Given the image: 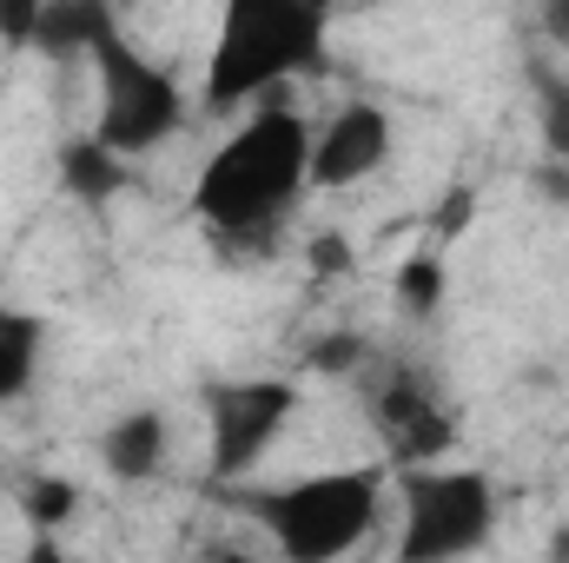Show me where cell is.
<instances>
[{
  "label": "cell",
  "instance_id": "cell-16",
  "mask_svg": "<svg viewBox=\"0 0 569 563\" xmlns=\"http://www.w3.org/2000/svg\"><path fill=\"white\" fill-rule=\"evenodd\" d=\"M305 365H311V372H338V378H351V372L371 365V338H358V332H325V338H311Z\"/></svg>",
  "mask_w": 569,
  "mask_h": 563
},
{
  "label": "cell",
  "instance_id": "cell-2",
  "mask_svg": "<svg viewBox=\"0 0 569 563\" xmlns=\"http://www.w3.org/2000/svg\"><path fill=\"white\" fill-rule=\"evenodd\" d=\"M325 67V13L305 0H219V33L206 53L199 107L232 120L239 107L266 100L284 80Z\"/></svg>",
  "mask_w": 569,
  "mask_h": 563
},
{
  "label": "cell",
  "instance_id": "cell-8",
  "mask_svg": "<svg viewBox=\"0 0 569 563\" xmlns=\"http://www.w3.org/2000/svg\"><path fill=\"white\" fill-rule=\"evenodd\" d=\"M391 113L378 100H345L325 127H311V192H345L358 179H371L391 159Z\"/></svg>",
  "mask_w": 569,
  "mask_h": 563
},
{
  "label": "cell",
  "instance_id": "cell-24",
  "mask_svg": "<svg viewBox=\"0 0 569 563\" xmlns=\"http://www.w3.org/2000/svg\"><path fill=\"white\" fill-rule=\"evenodd\" d=\"M107 7H113V13H120V7H133V0H107Z\"/></svg>",
  "mask_w": 569,
  "mask_h": 563
},
{
  "label": "cell",
  "instance_id": "cell-5",
  "mask_svg": "<svg viewBox=\"0 0 569 563\" xmlns=\"http://www.w3.org/2000/svg\"><path fill=\"white\" fill-rule=\"evenodd\" d=\"M93 134L127 152V159H146L186 127V87L172 80V67H159L152 53H140L120 27H107L93 40Z\"/></svg>",
  "mask_w": 569,
  "mask_h": 563
},
{
  "label": "cell",
  "instance_id": "cell-7",
  "mask_svg": "<svg viewBox=\"0 0 569 563\" xmlns=\"http://www.w3.org/2000/svg\"><path fill=\"white\" fill-rule=\"evenodd\" d=\"M365 424L385 451L391 471L405 464H437L457 451V412L443 405V392L430 385L418 365H365Z\"/></svg>",
  "mask_w": 569,
  "mask_h": 563
},
{
  "label": "cell",
  "instance_id": "cell-1",
  "mask_svg": "<svg viewBox=\"0 0 569 563\" xmlns=\"http://www.w3.org/2000/svg\"><path fill=\"white\" fill-rule=\"evenodd\" d=\"M305 192H311V127L298 120V107L266 100L199 166L192 219L226 253H266Z\"/></svg>",
  "mask_w": 569,
  "mask_h": 563
},
{
  "label": "cell",
  "instance_id": "cell-20",
  "mask_svg": "<svg viewBox=\"0 0 569 563\" xmlns=\"http://www.w3.org/2000/svg\"><path fill=\"white\" fill-rule=\"evenodd\" d=\"M530 192L550 199V206H569V159H550L543 152V166H530Z\"/></svg>",
  "mask_w": 569,
  "mask_h": 563
},
{
  "label": "cell",
  "instance_id": "cell-18",
  "mask_svg": "<svg viewBox=\"0 0 569 563\" xmlns=\"http://www.w3.org/2000/svg\"><path fill=\"white\" fill-rule=\"evenodd\" d=\"M470 213H477V192L470 186H450V199H437V213H430V246H450L470 226Z\"/></svg>",
  "mask_w": 569,
  "mask_h": 563
},
{
  "label": "cell",
  "instance_id": "cell-9",
  "mask_svg": "<svg viewBox=\"0 0 569 563\" xmlns=\"http://www.w3.org/2000/svg\"><path fill=\"white\" fill-rule=\"evenodd\" d=\"M166 457H172V418L159 405H133L100 431V464L120 484H152L166 471Z\"/></svg>",
  "mask_w": 569,
  "mask_h": 563
},
{
  "label": "cell",
  "instance_id": "cell-4",
  "mask_svg": "<svg viewBox=\"0 0 569 563\" xmlns=\"http://www.w3.org/2000/svg\"><path fill=\"white\" fill-rule=\"evenodd\" d=\"M398 491V557L405 563H450V557H477L497 537V484L470 464H405L391 471Z\"/></svg>",
  "mask_w": 569,
  "mask_h": 563
},
{
  "label": "cell",
  "instance_id": "cell-23",
  "mask_svg": "<svg viewBox=\"0 0 569 563\" xmlns=\"http://www.w3.org/2000/svg\"><path fill=\"white\" fill-rule=\"evenodd\" d=\"M305 7H318V13H325V20H331V13H338V0H305Z\"/></svg>",
  "mask_w": 569,
  "mask_h": 563
},
{
  "label": "cell",
  "instance_id": "cell-21",
  "mask_svg": "<svg viewBox=\"0 0 569 563\" xmlns=\"http://www.w3.org/2000/svg\"><path fill=\"white\" fill-rule=\"evenodd\" d=\"M537 20H543V40L569 53V0H537Z\"/></svg>",
  "mask_w": 569,
  "mask_h": 563
},
{
  "label": "cell",
  "instance_id": "cell-14",
  "mask_svg": "<svg viewBox=\"0 0 569 563\" xmlns=\"http://www.w3.org/2000/svg\"><path fill=\"white\" fill-rule=\"evenodd\" d=\"M73 511H80V484H73V477L40 471V477L20 484V517H27L33 531H60V524H73Z\"/></svg>",
  "mask_w": 569,
  "mask_h": 563
},
{
  "label": "cell",
  "instance_id": "cell-15",
  "mask_svg": "<svg viewBox=\"0 0 569 563\" xmlns=\"http://www.w3.org/2000/svg\"><path fill=\"white\" fill-rule=\"evenodd\" d=\"M530 93H537V140L550 159H569V73L530 67Z\"/></svg>",
  "mask_w": 569,
  "mask_h": 563
},
{
  "label": "cell",
  "instance_id": "cell-17",
  "mask_svg": "<svg viewBox=\"0 0 569 563\" xmlns=\"http://www.w3.org/2000/svg\"><path fill=\"white\" fill-rule=\"evenodd\" d=\"M40 7H47V0H0V47H7V53H33Z\"/></svg>",
  "mask_w": 569,
  "mask_h": 563
},
{
  "label": "cell",
  "instance_id": "cell-22",
  "mask_svg": "<svg viewBox=\"0 0 569 563\" xmlns=\"http://www.w3.org/2000/svg\"><path fill=\"white\" fill-rule=\"evenodd\" d=\"M550 557H569V531H557V537H550Z\"/></svg>",
  "mask_w": 569,
  "mask_h": 563
},
{
  "label": "cell",
  "instance_id": "cell-12",
  "mask_svg": "<svg viewBox=\"0 0 569 563\" xmlns=\"http://www.w3.org/2000/svg\"><path fill=\"white\" fill-rule=\"evenodd\" d=\"M40 358H47V325L33 312H13L0 305V412L20 405L40 378Z\"/></svg>",
  "mask_w": 569,
  "mask_h": 563
},
{
  "label": "cell",
  "instance_id": "cell-10",
  "mask_svg": "<svg viewBox=\"0 0 569 563\" xmlns=\"http://www.w3.org/2000/svg\"><path fill=\"white\" fill-rule=\"evenodd\" d=\"M53 172H60V192H73L80 206H113L120 192H133V159L113 152L100 134H67L53 146Z\"/></svg>",
  "mask_w": 569,
  "mask_h": 563
},
{
  "label": "cell",
  "instance_id": "cell-19",
  "mask_svg": "<svg viewBox=\"0 0 569 563\" xmlns=\"http://www.w3.org/2000/svg\"><path fill=\"white\" fill-rule=\"evenodd\" d=\"M305 259H311V273H318V279H331V273H351V259H358V253H351V239H345V233H318Z\"/></svg>",
  "mask_w": 569,
  "mask_h": 563
},
{
  "label": "cell",
  "instance_id": "cell-13",
  "mask_svg": "<svg viewBox=\"0 0 569 563\" xmlns=\"http://www.w3.org/2000/svg\"><path fill=\"white\" fill-rule=\"evenodd\" d=\"M443 292H450V266H443V246H418V253H405V266H398V305H405V318H437L443 312Z\"/></svg>",
  "mask_w": 569,
  "mask_h": 563
},
{
  "label": "cell",
  "instance_id": "cell-6",
  "mask_svg": "<svg viewBox=\"0 0 569 563\" xmlns=\"http://www.w3.org/2000/svg\"><path fill=\"white\" fill-rule=\"evenodd\" d=\"M298 418V385L291 378H226L206 385V471L212 484H239L266 464Z\"/></svg>",
  "mask_w": 569,
  "mask_h": 563
},
{
  "label": "cell",
  "instance_id": "cell-3",
  "mask_svg": "<svg viewBox=\"0 0 569 563\" xmlns=\"http://www.w3.org/2000/svg\"><path fill=\"white\" fill-rule=\"evenodd\" d=\"M391 497V464H345V471H311L279 491H252L246 517L266 531V544L291 563H331L358 551Z\"/></svg>",
  "mask_w": 569,
  "mask_h": 563
},
{
  "label": "cell",
  "instance_id": "cell-11",
  "mask_svg": "<svg viewBox=\"0 0 569 563\" xmlns=\"http://www.w3.org/2000/svg\"><path fill=\"white\" fill-rule=\"evenodd\" d=\"M120 27V13L107 0H47L40 7V27H33V53L53 60V67H73V60H93V40Z\"/></svg>",
  "mask_w": 569,
  "mask_h": 563
}]
</instances>
